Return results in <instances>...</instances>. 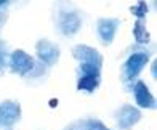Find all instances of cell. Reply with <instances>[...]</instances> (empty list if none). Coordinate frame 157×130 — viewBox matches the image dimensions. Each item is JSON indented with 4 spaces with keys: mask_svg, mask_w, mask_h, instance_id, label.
I'll list each match as a JSON object with an SVG mask.
<instances>
[{
    "mask_svg": "<svg viewBox=\"0 0 157 130\" xmlns=\"http://www.w3.org/2000/svg\"><path fill=\"white\" fill-rule=\"evenodd\" d=\"M53 21L56 32L63 37H74L83 24V14L72 3H56L53 8Z\"/></svg>",
    "mask_w": 157,
    "mask_h": 130,
    "instance_id": "1",
    "label": "cell"
},
{
    "mask_svg": "<svg viewBox=\"0 0 157 130\" xmlns=\"http://www.w3.org/2000/svg\"><path fill=\"white\" fill-rule=\"evenodd\" d=\"M149 63V53L147 52H133L132 55L127 56V60L124 61L122 68H120V79L127 85L133 81H136V77L140 76V72L143 68Z\"/></svg>",
    "mask_w": 157,
    "mask_h": 130,
    "instance_id": "2",
    "label": "cell"
},
{
    "mask_svg": "<svg viewBox=\"0 0 157 130\" xmlns=\"http://www.w3.org/2000/svg\"><path fill=\"white\" fill-rule=\"evenodd\" d=\"M77 90H83L87 93H93L99 84H101V69L96 66H88V64H80L77 69Z\"/></svg>",
    "mask_w": 157,
    "mask_h": 130,
    "instance_id": "3",
    "label": "cell"
},
{
    "mask_svg": "<svg viewBox=\"0 0 157 130\" xmlns=\"http://www.w3.org/2000/svg\"><path fill=\"white\" fill-rule=\"evenodd\" d=\"M35 64V60L26 53L24 50H15L11 55H8V61H6V69L13 74H18L21 77H26L32 71Z\"/></svg>",
    "mask_w": 157,
    "mask_h": 130,
    "instance_id": "4",
    "label": "cell"
},
{
    "mask_svg": "<svg viewBox=\"0 0 157 130\" xmlns=\"http://www.w3.org/2000/svg\"><path fill=\"white\" fill-rule=\"evenodd\" d=\"M59 47L56 45V43L50 42L47 39H42L37 42V45H35V55H37L39 61L42 64H45L47 68H52L55 66L56 63L59 60Z\"/></svg>",
    "mask_w": 157,
    "mask_h": 130,
    "instance_id": "5",
    "label": "cell"
},
{
    "mask_svg": "<svg viewBox=\"0 0 157 130\" xmlns=\"http://www.w3.org/2000/svg\"><path fill=\"white\" fill-rule=\"evenodd\" d=\"M21 119V104L15 100L0 101V127L11 128Z\"/></svg>",
    "mask_w": 157,
    "mask_h": 130,
    "instance_id": "6",
    "label": "cell"
},
{
    "mask_svg": "<svg viewBox=\"0 0 157 130\" xmlns=\"http://www.w3.org/2000/svg\"><path fill=\"white\" fill-rule=\"evenodd\" d=\"M120 26V19L116 18H99L96 21V35L99 42L103 45H111L114 37H116V32Z\"/></svg>",
    "mask_w": 157,
    "mask_h": 130,
    "instance_id": "7",
    "label": "cell"
},
{
    "mask_svg": "<svg viewBox=\"0 0 157 130\" xmlns=\"http://www.w3.org/2000/svg\"><path fill=\"white\" fill-rule=\"evenodd\" d=\"M72 56L80 64H88V66H96L101 69L103 66V55L96 48L88 45H75L72 48Z\"/></svg>",
    "mask_w": 157,
    "mask_h": 130,
    "instance_id": "8",
    "label": "cell"
},
{
    "mask_svg": "<svg viewBox=\"0 0 157 130\" xmlns=\"http://www.w3.org/2000/svg\"><path fill=\"white\" fill-rule=\"evenodd\" d=\"M140 119H141V111L132 104H124L116 111L117 127L122 130H130L135 124H138Z\"/></svg>",
    "mask_w": 157,
    "mask_h": 130,
    "instance_id": "9",
    "label": "cell"
},
{
    "mask_svg": "<svg viewBox=\"0 0 157 130\" xmlns=\"http://www.w3.org/2000/svg\"><path fill=\"white\" fill-rule=\"evenodd\" d=\"M133 98L140 108H146V109H154L155 108V98L152 97V93L149 92L147 85L143 81L133 82Z\"/></svg>",
    "mask_w": 157,
    "mask_h": 130,
    "instance_id": "10",
    "label": "cell"
},
{
    "mask_svg": "<svg viewBox=\"0 0 157 130\" xmlns=\"http://www.w3.org/2000/svg\"><path fill=\"white\" fill-rule=\"evenodd\" d=\"M133 35H135V40L138 43H149V32H147V27H146V23L144 19H138L135 23V27H133Z\"/></svg>",
    "mask_w": 157,
    "mask_h": 130,
    "instance_id": "11",
    "label": "cell"
},
{
    "mask_svg": "<svg viewBox=\"0 0 157 130\" xmlns=\"http://www.w3.org/2000/svg\"><path fill=\"white\" fill-rule=\"evenodd\" d=\"M47 76H48V68L45 66V64H42L40 61H35L32 71L24 79L29 81V82H32V81H42V79H45Z\"/></svg>",
    "mask_w": 157,
    "mask_h": 130,
    "instance_id": "12",
    "label": "cell"
},
{
    "mask_svg": "<svg viewBox=\"0 0 157 130\" xmlns=\"http://www.w3.org/2000/svg\"><path fill=\"white\" fill-rule=\"evenodd\" d=\"M80 124H82V130H111V128H108L101 120H98V119L80 120Z\"/></svg>",
    "mask_w": 157,
    "mask_h": 130,
    "instance_id": "13",
    "label": "cell"
},
{
    "mask_svg": "<svg viewBox=\"0 0 157 130\" xmlns=\"http://www.w3.org/2000/svg\"><path fill=\"white\" fill-rule=\"evenodd\" d=\"M6 61H8V43L0 40V76L6 69Z\"/></svg>",
    "mask_w": 157,
    "mask_h": 130,
    "instance_id": "14",
    "label": "cell"
},
{
    "mask_svg": "<svg viewBox=\"0 0 157 130\" xmlns=\"http://www.w3.org/2000/svg\"><path fill=\"white\" fill-rule=\"evenodd\" d=\"M130 11H132L133 14H136L138 19H144V16H146V11H147V5H146L144 2H140L138 5L132 6Z\"/></svg>",
    "mask_w": 157,
    "mask_h": 130,
    "instance_id": "15",
    "label": "cell"
},
{
    "mask_svg": "<svg viewBox=\"0 0 157 130\" xmlns=\"http://www.w3.org/2000/svg\"><path fill=\"white\" fill-rule=\"evenodd\" d=\"M8 2H0V29H2L8 19Z\"/></svg>",
    "mask_w": 157,
    "mask_h": 130,
    "instance_id": "16",
    "label": "cell"
},
{
    "mask_svg": "<svg viewBox=\"0 0 157 130\" xmlns=\"http://www.w3.org/2000/svg\"><path fill=\"white\" fill-rule=\"evenodd\" d=\"M64 130H82V124H80V120H78V122H74V124H71V125H67Z\"/></svg>",
    "mask_w": 157,
    "mask_h": 130,
    "instance_id": "17",
    "label": "cell"
}]
</instances>
